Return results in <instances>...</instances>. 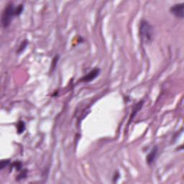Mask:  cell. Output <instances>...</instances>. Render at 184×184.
I'll return each instance as SVG.
<instances>
[{
    "label": "cell",
    "instance_id": "obj_6",
    "mask_svg": "<svg viewBox=\"0 0 184 184\" xmlns=\"http://www.w3.org/2000/svg\"><path fill=\"white\" fill-rule=\"evenodd\" d=\"M143 103H144V102H143V101H141V102H138V103H137L135 105H134V107H133V109H132V111L131 115H130V122H131L132 119L133 118L136 116V114H137V112H140V110L142 109V107H143Z\"/></svg>",
    "mask_w": 184,
    "mask_h": 184
},
{
    "label": "cell",
    "instance_id": "obj_12",
    "mask_svg": "<svg viewBox=\"0 0 184 184\" xmlns=\"http://www.w3.org/2000/svg\"><path fill=\"white\" fill-rule=\"evenodd\" d=\"M26 176H27V171L26 170H25V171H22V173H20V174L17 177V180L22 179V178H25Z\"/></svg>",
    "mask_w": 184,
    "mask_h": 184
},
{
    "label": "cell",
    "instance_id": "obj_2",
    "mask_svg": "<svg viewBox=\"0 0 184 184\" xmlns=\"http://www.w3.org/2000/svg\"><path fill=\"white\" fill-rule=\"evenodd\" d=\"M16 8L12 3H9L5 8L2 16V25L4 27H7L10 25L12 19L16 16Z\"/></svg>",
    "mask_w": 184,
    "mask_h": 184
},
{
    "label": "cell",
    "instance_id": "obj_7",
    "mask_svg": "<svg viewBox=\"0 0 184 184\" xmlns=\"http://www.w3.org/2000/svg\"><path fill=\"white\" fill-rule=\"evenodd\" d=\"M17 132L19 134H21V133L23 132L25 130V122H22V121L18 122V124H17Z\"/></svg>",
    "mask_w": 184,
    "mask_h": 184
},
{
    "label": "cell",
    "instance_id": "obj_9",
    "mask_svg": "<svg viewBox=\"0 0 184 184\" xmlns=\"http://www.w3.org/2000/svg\"><path fill=\"white\" fill-rule=\"evenodd\" d=\"M23 9L24 7L22 5H19V6H17V7H16V9H15V11H16V16H19L22 12Z\"/></svg>",
    "mask_w": 184,
    "mask_h": 184
},
{
    "label": "cell",
    "instance_id": "obj_11",
    "mask_svg": "<svg viewBox=\"0 0 184 184\" xmlns=\"http://www.w3.org/2000/svg\"><path fill=\"white\" fill-rule=\"evenodd\" d=\"M12 167H15L17 171H19V170L22 168V163L19 162V161L15 162L13 164H12Z\"/></svg>",
    "mask_w": 184,
    "mask_h": 184
},
{
    "label": "cell",
    "instance_id": "obj_8",
    "mask_svg": "<svg viewBox=\"0 0 184 184\" xmlns=\"http://www.w3.org/2000/svg\"><path fill=\"white\" fill-rule=\"evenodd\" d=\"M9 164V160H3V161H1V163H0V169L3 170L5 167L7 166Z\"/></svg>",
    "mask_w": 184,
    "mask_h": 184
},
{
    "label": "cell",
    "instance_id": "obj_5",
    "mask_svg": "<svg viewBox=\"0 0 184 184\" xmlns=\"http://www.w3.org/2000/svg\"><path fill=\"white\" fill-rule=\"evenodd\" d=\"M157 154H158V147H154L153 150H152V151L147 155V158H146L147 164L151 165V164L154 162L155 159L156 158Z\"/></svg>",
    "mask_w": 184,
    "mask_h": 184
},
{
    "label": "cell",
    "instance_id": "obj_3",
    "mask_svg": "<svg viewBox=\"0 0 184 184\" xmlns=\"http://www.w3.org/2000/svg\"><path fill=\"white\" fill-rule=\"evenodd\" d=\"M171 13L175 15L177 17H179L181 19H183L184 17V4H177L171 7L170 9Z\"/></svg>",
    "mask_w": 184,
    "mask_h": 184
},
{
    "label": "cell",
    "instance_id": "obj_10",
    "mask_svg": "<svg viewBox=\"0 0 184 184\" xmlns=\"http://www.w3.org/2000/svg\"><path fill=\"white\" fill-rule=\"evenodd\" d=\"M27 40L22 42V43L21 44L20 47H19V50H18V51H17L18 53H21V52L23 51V50L25 49V48L27 47Z\"/></svg>",
    "mask_w": 184,
    "mask_h": 184
},
{
    "label": "cell",
    "instance_id": "obj_1",
    "mask_svg": "<svg viewBox=\"0 0 184 184\" xmlns=\"http://www.w3.org/2000/svg\"><path fill=\"white\" fill-rule=\"evenodd\" d=\"M139 34L142 43L149 44L151 43L153 37V28L152 25L146 20H142L139 27Z\"/></svg>",
    "mask_w": 184,
    "mask_h": 184
},
{
    "label": "cell",
    "instance_id": "obj_4",
    "mask_svg": "<svg viewBox=\"0 0 184 184\" xmlns=\"http://www.w3.org/2000/svg\"><path fill=\"white\" fill-rule=\"evenodd\" d=\"M99 73H100L99 68H94V69H93L91 71H90L88 74H87L86 75L84 76L83 78H81V82L86 83L93 81L94 79H95L99 76Z\"/></svg>",
    "mask_w": 184,
    "mask_h": 184
}]
</instances>
